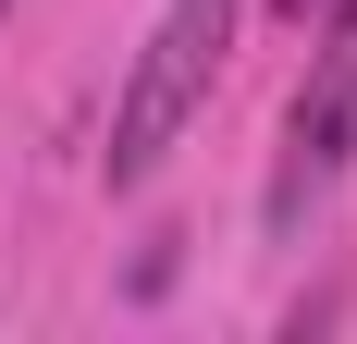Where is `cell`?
Instances as JSON below:
<instances>
[{"label": "cell", "mask_w": 357, "mask_h": 344, "mask_svg": "<svg viewBox=\"0 0 357 344\" xmlns=\"http://www.w3.org/2000/svg\"><path fill=\"white\" fill-rule=\"evenodd\" d=\"M234 13H247V0H173V13L148 25V62H136V86H123V111H111V185H148V172L173 160V136L197 123L222 49H234Z\"/></svg>", "instance_id": "1"}, {"label": "cell", "mask_w": 357, "mask_h": 344, "mask_svg": "<svg viewBox=\"0 0 357 344\" xmlns=\"http://www.w3.org/2000/svg\"><path fill=\"white\" fill-rule=\"evenodd\" d=\"M284 13H296V25H308V13H321V0H284Z\"/></svg>", "instance_id": "3"}, {"label": "cell", "mask_w": 357, "mask_h": 344, "mask_svg": "<svg viewBox=\"0 0 357 344\" xmlns=\"http://www.w3.org/2000/svg\"><path fill=\"white\" fill-rule=\"evenodd\" d=\"M345 160H357V0H321V49L284 111V160H271V234H296L345 185Z\"/></svg>", "instance_id": "2"}]
</instances>
